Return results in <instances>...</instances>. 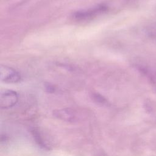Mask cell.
Returning <instances> with one entry per match:
<instances>
[{
	"mask_svg": "<svg viewBox=\"0 0 156 156\" xmlns=\"http://www.w3.org/2000/svg\"><path fill=\"white\" fill-rule=\"evenodd\" d=\"M107 7L105 5H99L94 8L88 10H80L75 12L73 14V18L79 21L87 20L91 19L99 13H101L107 10Z\"/></svg>",
	"mask_w": 156,
	"mask_h": 156,
	"instance_id": "6da1fadb",
	"label": "cell"
},
{
	"mask_svg": "<svg viewBox=\"0 0 156 156\" xmlns=\"http://www.w3.org/2000/svg\"><path fill=\"white\" fill-rule=\"evenodd\" d=\"M53 115L56 118L66 122H75L79 118L74 110L68 108L55 110L53 112Z\"/></svg>",
	"mask_w": 156,
	"mask_h": 156,
	"instance_id": "277c9868",
	"label": "cell"
},
{
	"mask_svg": "<svg viewBox=\"0 0 156 156\" xmlns=\"http://www.w3.org/2000/svg\"><path fill=\"white\" fill-rule=\"evenodd\" d=\"M18 101V96L16 91L11 90H5L1 91L0 94V107L7 109L13 107Z\"/></svg>",
	"mask_w": 156,
	"mask_h": 156,
	"instance_id": "7a4b0ae2",
	"label": "cell"
},
{
	"mask_svg": "<svg viewBox=\"0 0 156 156\" xmlns=\"http://www.w3.org/2000/svg\"><path fill=\"white\" fill-rule=\"evenodd\" d=\"M32 136L36 142V143L42 149L44 150H49V147L47 145L46 143L43 140L39 131L36 129H32L31 130Z\"/></svg>",
	"mask_w": 156,
	"mask_h": 156,
	"instance_id": "5b68a950",
	"label": "cell"
},
{
	"mask_svg": "<svg viewBox=\"0 0 156 156\" xmlns=\"http://www.w3.org/2000/svg\"><path fill=\"white\" fill-rule=\"evenodd\" d=\"M93 98L96 101V102L101 104H105L107 103V100L101 95L98 94V93H94L93 94Z\"/></svg>",
	"mask_w": 156,
	"mask_h": 156,
	"instance_id": "8992f818",
	"label": "cell"
},
{
	"mask_svg": "<svg viewBox=\"0 0 156 156\" xmlns=\"http://www.w3.org/2000/svg\"><path fill=\"white\" fill-rule=\"evenodd\" d=\"M46 90H48L49 92H53V91H54L55 88L51 85H47L46 86Z\"/></svg>",
	"mask_w": 156,
	"mask_h": 156,
	"instance_id": "52a82bcc",
	"label": "cell"
},
{
	"mask_svg": "<svg viewBox=\"0 0 156 156\" xmlns=\"http://www.w3.org/2000/svg\"><path fill=\"white\" fill-rule=\"evenodd\" d=\"M0 79L5 83H17L21 80L20 74L14 69L7 66L0 67Z\"/></svg>",
	"mask_w": 156,
	"mask_h": 156,
	"instance_id": "3957f363",
	"label": "cell"
}]
</instances>
